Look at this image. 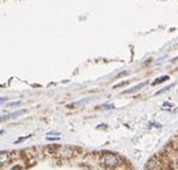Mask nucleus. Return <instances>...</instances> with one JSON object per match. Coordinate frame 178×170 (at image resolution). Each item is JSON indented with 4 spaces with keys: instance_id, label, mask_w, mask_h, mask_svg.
Here are the masks:
<instances>
[{
    "instance_id": "nucleus-10",
    "label": "nucleus",
    "mask_w": 178,
    "mask_h": 170,
    "mask_svg": "<svg viewBox=\"0 0 178 170\" xmlns=\"http://www.w3.org/2000/svg\"><path fill=\"white\" fill-rule=\"evenodd\" d=\"M100 109H113L114 108V104H102V105H99Z\"/></svg>"
},
{
    "instance_id": "nucleus-3",
    "label": "nucleus",
    "mask_w": 178,
    "mask_h": 170,
    "mask_svg": "<svg viewBox=\"0 0 178 170\" xmlns=\"http://www.w3.org/2000/svg\"><path fill=\"white\" fill-rule=\"evenodd\" d=\"M147 83L148 82H142V83H140V84H137V85H135L134 88H131V89H128V90H125L123 94H135V92H137V91H140L141 89H142L144 85H147Z\"/></svg>"
},
{
    "instance_id": "nucleus-1",
    "label": "nucleus",
    "mask_w": 178,
    "mask_h": 170,
    "mask_svg": "<svg viewBox=\"0 0 178 170\" xmlns=\"http://www.w3.org/2000/svg\"><path fill=\"white\" fill-rule=\"evenodd\" d=\"M101 161H102L104 165H106V167H117L119 164V157H117L116 155H112V153L104 155Z\"/></svg>"
},
{
    "instance_id": "nucleus-5",
    "label": "nucleus",
    "mask_w": 178,
    "mask_h": 170,
    "mask_svg": "<svg viewBox=\"0 0 178 170\" xmlns=\"http://www.w3.org/2000/svg\"><path fill=\"white\" fill-rule=\"evenodd\" d=\"M22 114H24V110H18V111H15V113H12V114H8V115H6V116H2V117H1V120H6V119H13V117H17L18 115H22Z\"/></svg>"
},
{
    "instance_id": "nucleus-7",
    "label": "nucleus",
    "mask_w": 178,
    "mask_h": 170,
    "mask_svg": "<svg viewBox=\"0 0 178 170\" xmlns=\"http://www.w3.org/2000/svg\"><path fill=\"white\" fill-rule=\"evenodd\" d=\"M161 109L163 110H173V104L169 102H164L161 105Z\"/></svg>"
},
{
    "instance_id": "nucleus-13",
    "label": "nucleus",
    "mask_w": 178,
    "mask_h": 170,
    "mask_svg": "<svg viewBox=\"0 0 178 170\" xmlns=\"http://www.w3.org/2000/svg\"><path fill=\"white\" fill-rule=\"evenodd\" d=\"M28 138H30V136H23V138H19V139H17L15 143H19V141H23V140H25V139H28Z\"/></svg>"
},
{
    "instance_id": "nucleus-6",
    "label": "nucleus",
    "mask_w": 178,
    "mask_h": 170,
    "mask_svg": "<svg viewBox=\"0 0 178 170\" xmlns=\"http://www.w3.org/2000/svg\"><path fill=\"white\" fill-rule=\"evenodd\" d=\"M169 78H170L169 75H161V77H159L158 79H155V80L153 82V85H156V84H161V83L166 82V80H167Z\"/></svg>"
},
{
    "instance_id": "nucleus-9",
    "label": "nucleus",
    "mask_w": 178,
    "mask_h": 170,
    "mask_svg": "<svg viewBox=\"0 0 178 170\" xmlns=\"http://www.w3.org/2000/svg\"><path fill=\"white\" fill-rule=\"evenodd\" d=\"M173 86V84H171L170 86H166V88H164V89H161V90H159V91H156L155 92V95H161V94H164V92H166V91H169L171 88Z\"/></svg>"
},
{
    "instance_id": "nucleus-12",
    "label": "nucleus",
    "mask_w": 178,
    "mask_h": 170,
    "mask_svg": "<svg viewBox=\"0 0 178 170\" xmlns=\"http://www.w3.org/2000/svg\"><path fill=\"white\" fill-rule=\"evenodd\" d=\"M21 104V101H17V102H11L8 103V107H16V105H19Z\"/></svg>"
},
{
    "instance_id": "nucleus-8",
    "label": "nucleus",
    "mask_w": 178,
    "mask_h": 170,
    "mask_svg": "<svg viewBox=\"0 0 178 170\" xmlns=\"http://www.w3.org/2000/svg\"><path fill=\"white\" fill-rule=\"evenodd\" d=\"M87 102H89V98H86V100H81V101H78V102L72 103V104H70L69 107H70V108H72V107H76V105H83V104H86Z\"/></svg>"
},
{
    "instance_id": "nucleus-4",
    "label": "nucleus",
    "mask_w": 178,
    "mask_h": 170,
    "mask_svg": "<svg viewBox=\"0 0 178 170\" xmlns=\"http://www.w3.org/2000/svg\"><path fill=\"white\" fill-rule=\"evenodd\" d=\"M8 161H10L8 153H7V152H1V153H0V164L4 165V164H6Z\"/></svg>"
},
{
    "instance_id": "nucleus-11",
    "label": "nucleus",
    "mask_w": 178,
    "mask_h": 170,
    "mask_svg": "<svg viewBox=\"0 0 178 170\" xmlns=\"http://www.w3.org/2000/svg\"><path fill=\"white\" fill-rule=\"evenodd\" d=\"M125 84H128V80H126V82H123V83H119V84H116L113 88H114V89H117V88H119V86H123V85H125Z\"/></svg>"
},
{
    "instance_id": "nucleus-2",
    "label": "nucleus",
    "mask_w": 178,
    "mask_h": 170,
    "mask_svg": "<svg viewBox=\"0 0 178 170\" xmlns=\"http://www.w3.org/2000/svg\"><path fill=\"white\" fill-rule=\"evenodd\" d=\"M57 155L59 157H63V158H69L73 155V151H72V149L68 147V146H60L57 150Z\"/></svg>"
}]
</instances>
